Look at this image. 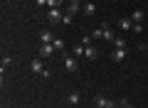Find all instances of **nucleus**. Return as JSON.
<instances>
[{
	"mask_svg": "<svg viewBox=\"0 0 148 108\" xmlns=\"http://www.w3.org/2000/svg\"><path fill=\"white\" fill-rule=\"evenodd\" d=\"M72 54H74V57H84V44L79 42V44L74 47V52H72Z\"/></svg>",
	"mask_w": 148,
	"mask_h": 108,
	"instance_id": "16",
	"label": "nucleus"
},
{
	"mask_svg": "<svg viewBox=\"0 0 148 108\" xmlns=\"http://www.w3.org/2000/svg\"><path fill=\"white\" fill-rule=\"evenodd\" d=\"M119 106H121V108H133V106H131L128 101H119Z\"/></svg>",
	"mask_w": 148,
	"mask_h": 108,
	"instance_id": "23",
	"label": "nucleus"
},
{
	"mask_svg": "<svg viewBox=\"0 0 148 108\" xmlns=\"http://www.w3.org/2000/svg\"><path fill=\"white\" fill-rule=\"evenodd\" d=\"M37 5H47V0H35Z\"/></svg>",
	"mask_w": 148,
	"mask_h": 108,
	"instance_id": "24",
	"label": "nucleus"
},
{
	"mask_svg": "<svg viewBox=\"0 0 148 108\" xmlns=\"http://www.w3.org/2000/svg\"><path fill=\"white\" fill-rule=\"evenodd\" d=\"M64 69H67V71H77V57H74V54L64 57Z\"/></svg>",
	"mask_w": 148,
	"mask_h": 108,
	"instance_id": "5",
	"label": "nucleus"
},
{
	"mask_svg": "<svg viewBox=\"0 0 148 108\" xmlns=\"http://www.w3.org/2000/svg\"><path fill=\"white\" fill-rule=\"evenodd\" d=\"M119 27H121L123 32H133V20H128V17H121V20H119Z\"/></svg>",
	"mask_w": 148,
	"mask_h": 108,
	"instance_id": "8",
	"label": "nucleus"
},
{
	"mask_svg": "<svg viewBox=\"0 0 148 108\" xmlns=\"http://www.w3.org/2000/svg\"><path fill=\"white\" fill-rule=\"evenodd\" d=\"M114 49H126V37H116L114 39Z\"/></svg>",
	"mask_w": 148,
	"mask_h": 108,
	"instance_id": "13",
	"label": "nucleus"
},
{
	"mask_svg": "<svg viewBox=\"0 0 148 108\" xmlns=\"http://www.w3.org/2000/svg\"><path fill=\"white\" fill-rule=\"evenodd\" d=\"M10 62H12V59H10V57H3V62H0V69H3V71H5V69H8V67H10Z\"/></svg>",
	"mask_w": 148,
	"mask_h": 108,
	"instance_id": "21",
	"label": "nucleus"
},
{
	"mask_svg": "<svg viewBox=\"0 0 148 108\" xmlns=\"http://www.w3.org/2000/svg\"><path fill=\"white\" fill-rule=\"evenodd\" d=\"M111 59H114V62H123V59H126V49H114L111 52Z\"/></svg>",
	"mask_w": 148,
	"mask_h": 108,
	"instance_id": "10",
	"label": "nucleus"
},
{
	"mask_svg": "<svg viewBox=\"0 0 148 108\" xmlns=\"http://www.w3.org/2000/svg\"><path fill=\"white\" fill-rule=\"evenodd\" d=\"M111 106H114L111 98H104V96H96L94 98V108H111Z\"/></svg>",
	"mask_w": 148,
	"mask_h": 108,
	"instance_id": "4",
	"label": "nucleus"
},
{
	"mask_svg": "<svg viewBox=\"0 0 148 108\" xmlns=\"http://www.w3.org/2000/svg\"><path fill=\"white\" fill-rule=\"evenodd\" d=\"M84 57H86V59H91V62H94V59L99 57V49H96L94 44H89V47H84Z\"/></svg>",
	"mask_w": 148,
	"mask_h": 108,
	"instance_id": "7",
	"label": "nucleus"
},
{
	"mask_svg": "<svg viewBox=\"0 0 148 108\" xmlns=\"http://www.w3.org/2000/svg\"><path fill=\"white\" fill-rule=\"evenodd\" d=\"M52 44H54V49H57V52H62V49H64V39H59V37H54Z\"/></svg>",
	"mask_w": 148,
	"mask_h": 108,
	"instance_id": "17",
	"label": "nucleus"
},
{
	"mask_svg": "<svg viewBox=\"0 0 148 108\" xmlns=\"http://www.w3.org/2000/svg\"><path fill=\"white\" fill-rule=\"evenodd\" d=\"M146 57H148V54H146Z\"/></svg>",
	"mask_w": 148,
	"mask_h": 108,
	"instance_id": "27",
	"label": "nucleus"
},
{
	"mask_svg": "<svg viewBox=\"0 0 148 108\" xmlns=\"http://www.w3.org/2000/svg\"><path fill=\"white\" fill-rule=\"evenodd\" d=\"M82 7H84V5H82L79 0H69V3H67V12H69V15H74V12H79Z\"/></svg>",
	"mask_w": 148,
	"mask_h": 108,
	"instance_id": "6",
	"label": "nucleus"
},
{
	"mask_svg": "<svg viewBox=\"0 0 148 108\" xmlns=\"http://www.w3.org/2000/svg\"><path fill=\"white\" fill-rule=\"evenodd\" d=\"M82 44L89 47V44H91V35H84V37H82Z\"/></svg>",
	"mask_w": 148,
	"mask_h": 108,
	"instance_id": "22",
	"label": "nucleus"
},
{
	"mask_svg": "<svg viewBox=\"0 0 148 108\" xmlns=\"http://www.w3.org/2000/svg\"><path fill=\"white\" fill-rule=\"evenodd\" d=\"M72 20H74V17L69 15V12H64V15H62V25H67V27H69V25H72Z\"/></svg>",
	"mask_w": 148,
	"mask_h": 108,
	"instance_id": "20",
	"label": "nucleus"
},
{
	"mask_svg": "<svg viewBox=\"0 0 148 108\" xmlns=\"http://www.w3.org/2000/svg\"><path fill=\"white\" fill-rule=\"evenodd\" d=\"M5 3H8V0H5Z\"/></svg>",
	"mask_w": 148,
	"mask_h": 108,
	"instance_id": "28",
	"label": "nucleus"
},
{
	"mask_svg": "<svg viewBox=\"0 0 148 108\" xmlns=\"http://www.w3.org/2000/svg\"><path fill=\"white\" fill-rule=\"evenodd\" d=\"M111 108H121V106H119V103H114V106H111Z\"/></svg>",
	"mask_w": 148,
	"mask_h": 108,
	"instance_id": "26",
	"label": "nucleus"
},
{
	"mask_svg": "<svg viewBox=\"0 0 148 108\" xmlns=\"http://www.w3.org/2000/svg\"><path fill=\"white\" fill-rule=\"evenodd\" d=\"M62 15H64V12L59 10V7H49V10H47V20L52 22V25H54V22H62Z\"/></svg>",
	"mask_w": 148,
	"mask_h": 108,
	"instance_id": "1",
	"label": "nucleus"
},
{
	"mask_svg": "<svg viewBox=\"0 0 148 108\" xmlns=\"http://www.w3.org/2000/svg\"><path fill=\"white\" fill-rule=\"evenodd\" d=\"M82 12H84V15H94V12H96V5H94V3H84Z\"/></svg>",
	"mask_w": 148,
	"mask_h": 108,
	"instance_id": "12",
	"label": "nucleus"
},
{
	"mask_svg": "<svg viewBox=\"0 0 148 108\" xmlns=\"http://www.w3.org/2000/svg\"><path fill=\"white\" fill-rule=\"evenodd\" d=\"M91 39H104V27H101V25L91 32Z\"/></svg>",
	"mask_w": 148,
	"mask_h": 108,
	"instance_id": "14",
	"label": "nucleus"
},
{
	"mask_svg": "<svg viewBox=\"0 0 148 108\" xmlns=\"http://www.w3.org/2000/svg\"><path fill=\"white\" fill-rule=\"evenodd\" d=\"M101 27H104V42H114V39H116V35L111 32L109 25H101Z\"/></svg>",
	"mask_w": 148,
	"mask_h": 108,
	"instance_id": "11",
	"label": "nucleus"
},
{
	"mask_svg": "<svg viewBox=\"0 0 148 108\" xmlns=\"http://www.w3.org/2000/svg\"><path fill=\"white\" fill-rule=\"evenodd\" d=\"M54 52H57V49H54V44L49 42V44H42V47H40V52H37V54H40L42 59H47V57H52Z\"/></svg>",
	"mask_w": 148,
	"mask_h": 108,
	"instance_id": "2",
	"label": "nucleus"
},
{
	"mask_svg": "<svg viewBox=\"0 0 148 108\" xmlns=\"http://www.w3.org/2000/svg\"><path fill=\"white\" fill-rule=\"evenodd\" d=\"M64 0H47V7H62Z\"/></svg>",
	"mask_w": 148,
	"mask_h": 108,
	"instance_id": "19",
	"label": "nucleus"
},
{
	"mask_svg": "<svg viewBox=\"0 0 148 108\" xmlns=\"http://www.w3.org/2000/svg\"><path fill=\"white\" fill-rule=\"evenodd\" d=\"M40 42H42V44H49V42H54V35L49 30H42L40 32Z\"/></svg>",
	"mask_w": 148,
	"mask_h": 108,
	"instance_id": "9",
	"label": "nucleus"
},
{
	"mask_svg": "<svg viewBox=\"0 0 148 108\" xmlns=\"http://www.w3.org/2000/svg\"><path fill=\"white\" fill-rule=\"evenodd\" d=\"M141 49H146V52H148V42H146V44H141Z\"/></svg>",
	"mask_w": 148,
	"mask_h": 108,
	"instance_id": "25",
	"label": "nucleus"
},
{
	"mask_svg": "<svg viewBox=\"0 0 148 108\" xmlns=\"http://www.w3.org/2000/svg\"><path fill=\"white\" fill-rule=\"evenodd\" d=\"M67 101L72 103V106H77V103H79V93H77V91H72V93H67Z\"/></svg>",
	"mask_w": 148,
	"mask_h": 108,
	"instance_id": "15",
	"label": "nucleus"
},
{
	"mask_svg": "<svg viewBox=\"0 0 148 108\" xmlns=\"http://www.w3.org/2000/svg\"><path fill=\"white\" fill-rule=\"evenodd\" d=\"M30 69H32L35 74H40V76H42V74H45V64H42V57L32 59V62H30Z\"/></svg>",
	"mask_w": 148,
	"mask_h": 108,
	"instance_id": "3",
	"label": "nucleus"
},
{
	"mask_svg": "<svg viewBox=\"0 0 148 108\" xmlns=\"http://www.w3.org/2000/svg\"><path fill=\"white\" fill-rule=\"evenodd\" d=\"M131 20H133V22H141V20H143V12H141V10H133V12H131Z\"/></svg>",
	"mask_w": 148,
	"mask_h": 108,
	"instance_id": "18",
	"label": "nucleus"
}]
</instances>
